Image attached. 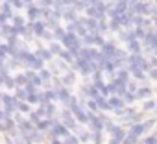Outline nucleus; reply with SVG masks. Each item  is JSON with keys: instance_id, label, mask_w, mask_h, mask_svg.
I'll return each instance as SVG.
<instances>
[{"instance_id": "f257e3e1", "label": "nucleus", "mask_w": 157, "mask_h": 144, "mask_svg": "<svg viewBox=\"0 0 157 144\" xmlns=\"http://www.w3.org/2000/svg\"><path fill=\"white\" fill-rule=\"evenodd\" d=\"M63 126H67V127H70V129H76V118L72 116V113H68V111H65L63 113Z\"/></svg>"}, {"instance_id": "f03ea898", "label": "nucleus", "mask_w": 157, "mask_h": 144, "mask_svg": "<svg viewBox=\"0 0 157 144\" xmlns=\"http://www.w3.org/2000/svg\"><path fill=\"white\" fill-rule=\"evenodd\" d=\"M54 137H68V131L61 124H54Z\"/></svg>"}, {"instance_id": "7ed1b4c3", "label": "nucleus", "mask_w": 157, "mask_h": 144, "mask_svg": "<svg viewBox=\"0 0 157 144\" xmlns=\"http://www.w3.org/2000/svg\"><path fill=\"white\" fill-rule=\"evenodd\" d=\"M109 107H111V109H118V111H120V109L124 107V102H122V100H118V98H111V100H109Z\"/></svg>"}, {"instance_id": "20e7f679", "label": "nucleus", "mask_w": 157, "mask_h": 144, "mask_svg": "<svg viewBox=\"0 0 157 144\" xmlns=\"http://www.w3.org/2000/svg\"><path fill=\"white\" fill-rule=\"evenodd\" d=\"M150 94H151V91H150L148 87H140V89H137V94H135V96H137V98H148Z\"/></svg>"}, {"instance_id": "39448f33", "label": "nucleus", "mask_w": 157, "mask_h": 144, "mask_svg": "<svg viewBox=\"0 0 157 144\" xmlns=\"http://www.w3.org/2000/svg\"><path fill=\"white\" fill-rule=\"evenodd\" d=\"M50 126H52V122H50V120H39V122L35 124V127H37V129H46V127H50Z\"/></svg>"}, {"instance_id": "423d86ee", "label": "nucleus", "mask_w": 157, "mask_h": 144, "mask_svg": "<svg viewBox=\"0 0 157 144\" xmlns=\"http://www.w3.org/2000/svg\"><path fill=\"white\" fill-rule=\"evenodd\" d=\"M33 30H35V33L37 35H44L46 32H44V28H43V24H39V22H35L33 24Z\"/></svg>"}, {"instance_id": "0eeeda50", "label": "nucleus", "mask_w": 157, "mask_h": 144, "mask_svg": "<svg viewBox=\"0 0 157 144\" xmlns=\"http://www.w3.org/2000/svg\"><path fill=\"white\" fill-rule=\"evenodd\" d=\"M50 55H52V52H48V50H39V52H37V57H39V59H41V57H43V59H50Z\"/></svg>"}, {"instance_id": "6e6552de", "label": "nucleus", "mask_w": 157, "mask_h": 144, "mask_svg": "<svg viewBox=\"0 0 157 144\" xmlns=\"http://www.w3.org/2000/svg\"><path fill=\"white\" fill-rule=\"evenodd\" d=\"M78 142H80V138H76V137H70V135H68V137L65 138L63 144H78Z\"/></svg>"}, {"instance_id": "1a4fd4ad", "label": "nucleus", "mask_w": 157, "mask_h": 144, "mask_svg": "<svg viewBox=\"0 0 157 144\" xmlns=\"http://www.w3.org/2000/svg\"><path fill=\"white\" fill-rule=\"evenodd\" d=\"M93 140H94L96 144H100V142H102V131H94V133H93Z\"/></svg>"}, {"instance_id": "9d476101", "label": "nucleus", "mask_w": 157, "mask_h": 144, "mask_svg": "<svg viewBox=\"0 0 157 144\" xmlns=\"http://www.w3.org/2000/svg\"><path fill=\"white\" fill-rule=\"evenodd\" d=\"M50 52H56V54H61V46H59V44H52V48H50Z\"/></svg>"}, {"instance_id": "9b49d317", "label": "nucleus", "mask_w": 157, "mask_h": 144, "mask_svg": "<svg viewBox=\"0 0 157 144\" xmlns=\"http://www.w3.org/2000/svg\"><path fill=\"white\" fill-rule=\"evenodd\" d=\"M129 46H131V50H133L135 54L139 52V43H135V41H131V44H129Z\"/></svg>"}, {"instance_id": "f8f14e48", "label": "nucleus", "mask_w": 157, "mask_h": 144, "mask_svg": "<svg viewBox=\"0 0 157 144\" xmlns=\"http://www.w3.org/2000/svg\"><path fill=\"white\" fill-rule=\"evenodd\" d=\"M153 107H155L153 102H146V104H144V109H146V111H150V109H153Z\"/></svg>"}, {"instance_id": "ddd939ff", "label": "nucleus", "mask_w": 157, "mask_h": 144, "mask_svg": "<svg viewBox=\"0 0 157 144\" xmlns=\"http://www.w3.org/2000/svg\"><path fill=\"white\" fill-rule=\"evenodd\" d=\"M41 78H44V80H50V72L43 70V72H41Z\"/></svg>"}, {"instance_id": "4468645a", "label": "nucleus", "mask_w": 157, "mask_h": 144, "mask_svg": "<svg viewBox=\"0 0 157 144\" xmlns=\"http://www.w3.org/2000/svg\"><path fill=\"white\" fill-rule=\"evenodd\" d=\"M19 109H21V111H28V104H21Z\"/></svg>"}, {"instance_id": "2eb2a0df", "label": "nucleus", "mask_w": 157, "mask_h": 144, "mask_svg": "<svg viewBox=\"0 0 157 144\" xmlns=\"http://www.w3.org/2000/svg\"><path fill=\"white\" fill-rule=\"evenodd\" d=\"M151 76H153V78L157 80V70H151Z\"/></svg>"}, {"instance_id": "dca6fc26", "label": "nucleus", "mask_w": 157, "mask_h": 144, "mask_svg": "<svg viewBox=\"0 0 157 144\" xmlns=\"http://www.w3.org/2000/svg\"><path fill=\"white\" fill-rule=\"evenodd\" d=\"M91 2H94V0H83V4H91Z\"/></svg>"}, {"instance_id": "f3484780", "label": "nucleus", "mask_w": 157, "mask_h": 144, "mask_svg": "<svg viewBox=\"0 0 157 144\" xmlns=\"http://www.w3.org/2000/svg\"><path fill=\"white\" fill-rule=\"evenodd\" d=\"M8 144H11V142H8Z\"/></svg>"}]
</instances>
